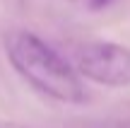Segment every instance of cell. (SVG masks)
Listing matches in <instances>:
<instances>
[{
	"mask_svg": "<svg viewBox=\"0 0 130 128\" xmlns=\"http://www.w3.org/2000/svg\"><path fill=\"white\" fill-rule=\"evenodd\" d=\"M0 128H31L24 123H14V121H0ZM77 128H130V119H104V121H92Z\"/></svg>",
	"mask_w": 130,
	"mask_h": 128,
	"instance_id": "3957f363",
	"label": "cell"
},
{
	"mask_svg": "<svg viewBox=\"0 0 130 128\" xmlns=\"http://www.w3.org/2000/svg\"><path fill=\"white\" fill-rule=\"evenodd\" d=\"M111 3H113V0H87L89 10H94V12H99V10H106Z\"/></svg>",
	"mask_w": 130,
	"mask_h": 128,
	"instance_id": "277c9868",
	"label": "cell"
},
{
	"mask_svg": "<svg viewBox=\"0 0 130 128\" xmlns=\"http://www.w3.org/2000/svg\"><path fill=\"white\" fill-rule=\"evenodd\" d=\"M75 70L104 87H130V48L116 41L82 44L75 56Z\"/></svg>",
	"mask_w": 130,
	"mask_h": 128,
	"instance_id": "7a4b0ae2",
	"label": "cell"
},
{
	"mask_svg": "<svg viewBox=\"0 0 130 128\" xmlns=\"http://www.w3.org/2000/svg\"><path fill=\"white\" fill-rule=\"evenodd\" d=\"M3 46L12 70L39 94L60 104H82L87 99V90L77 70L39 34L12 29L5 34Z\"/></svg>",
	"mask_w": 130,
	"mask_h": 128,
	"instance_id": "6da1fadb",
	"label": "cell"
}]
</instances>
